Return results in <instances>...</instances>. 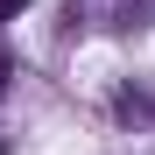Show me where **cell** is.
<instances>
[{"label": "cell", "instance_id": "7a4b0ae2", "mask_svg": "<svg viewBox=\"0 0 155 155\" xmlns=\"http://www.w3.org/2000/svg\"><path fill=\"white\" fill-rule=\"evenodd\" d=\"M21 7H28V0H0V21H14V14H21Z\"/></svg>", "mask_w": 155, "mask_h": 155}, {"label": "cell", "instance_id": "6da1fadb", "mask_svg": "<svg viewBox=\"0 0 155 155\" xmlns=\"http://www.w3.org/2000/svg\"><path fill=\"white\" fill-rule=\"evenodd\" d=\"M7 78H14V57H7V49H0V92H7Z\"/></svg>", "mask_w": 155, "mask_h": 155}]
</instances>
